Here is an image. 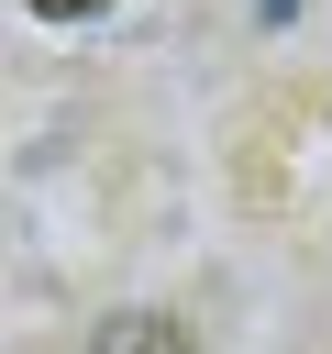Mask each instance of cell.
I'll return each mask as SVG.
<instances>
[{"instance_id":"cell-1","label":"cell","mask_w":332,"mask_h":354,"mask_svg":"<svg viewBox=\"0 0 332 354\" xmlns=\"http://www.w3.org/2000/svg\"><path fill=\"white\" fill-rule=\"evenodd\" d=\"M89 354H188V332H177L166 310H122V321H100Z\"/></svg>"},{"instance_id":"cell-2","label":"cell","mask_w":332,"mask_h":354,"mask_svg":"<svg viewBox=\"0 0 332 354\" xmlns=\"http://www.w3.org/2000/svg\"><path fill=\"white\" fill-rule=\"evenodd\" d=\"M33 11H55V22H89V11H111V0H33Z\"/></svg>"}]
</instances>
